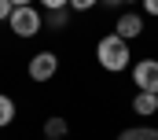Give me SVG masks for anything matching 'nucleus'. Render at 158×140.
<instances>
[{
  "mask_svg": "<svg viewBox=\"0 0 158 140\" xmlns=\"http://www.w3.org/2000/svg\"><path fill=\"white\" fill-rule=\"evenodd\" d=\"M96 59H99V67H103V70H110V74H121V70L132 63L129 41H121L118 33H107L99 44H96Z\"/></svg>",
  "mask_w": 158,
  "mask_h": 140,
  "instance_id": "obj_1",
  "label": "nucleus"
},
{
  "mask_svg": "<svg viewBox=\"0 0 158 140\" xmlns=\"http://www.w3.org/2000/svg\"><path fill=\"white\" fill-rule=\"evenodd\" d=\"M7 26H11L15 37H37L40 30H44V19H40L33 7H15L11 19H7Z\"/></svg>",
  "mask_w": 158,
  "mask_h": 140,
  "instance_id": "obj_2",
  "label": "nucleus"
},
{
  "mask_svg": "<svg viewBox=\"0 0 158 140\" xmlns=\"http://www.w3.org/2000/svg\"><path fill=\"white\" fill-rule=\"evenodd\" d=\"M59 74V55L55 52H37L30 59V81H52Z\"/></svg>",
  "mask_w": 158,
  "mask_h": 140,
  "instance_id": "obj_3",
  "label": "nucleus"
},
{
  "mask_svg": "<svg viewBox=\"0 0 158 140\" xmlns=\"http://www.w3.org/2000/svg\"><path fill=\"white\" fill-rule=\"evenodd\" d=\"M136 92H158V59H140L132 67Z\"/></svg>",
  "mask_w": 158,
  "mask_h": 140,
  "instance_id": "obj_4",
  "label": "nucleus"
},
{
  "mask_svg": "<svg viewBox=\"0 0 158 140\" xmlns=\"http://www.w3.org/2000/svg\"><path fill=\"white\" fill-rule=\"evenodd\" d=\"M114 33H118L121 41L140 37V33H143V19H140V15H132V11H125V15L118 19V30H114Z\"/></svg>",
  "mask_w": 158,
  "mask_h": 140,
  "instance_id": "obj_5",
  "label": "nucleus"
},
{
  "mask_svg": "<svg viewBox=\"0 0 158 140\" xmlns=\"http://www.w3.org/2000/svg\"><path fill=\"white\" fill-rule=\"evenodd\" d=\"M132 111H136L140 118L158 114V92H136V96H132Z\"/></svg>",
  "mask_w": 158,
  "mask_h": 140,
  "instance_id": "obj_6",
  "label": "nucleus"
},
{
  "mask_svg": "<svg viewBox=\"0 0 158 140\" xmlns=\"http://www.w3.org/2000/svg\"><path fill=\"white\" fill-rule=\"evenodd\" d=\"M118 140H158L155 125H132V129H121Z\"/></svg>",
  "mask_w": 158,
  "mask_h": 140,
  "instance_id": "obj_7",
  "label": "nucleus"
},
{
  "mask_svg": "<svg viewBox=\"0 0 158 140\" xmlns=\"http://www.w3.org/2000/svg\"><path fill=\"white\" fill-rule=\"evenodd\" d=\"M66 133H70L66 118H59V114H55V118H48V122H44V137H48V140H66Z\"/></svg>",
  "mask_w": 158,
  "mask_h": 140,
  "instance_id": "obj_8",
  "label": "nucleus"
},
{
  "mask_svg": "<svg viewBox=\"0 0 158 140\" xmlns=\"http://www.w3.org/2000/svg\"><path fill=\"white\" fill-rule=\"evenodd\" d=\"M11 122H15V100L0 92V129H4V125H11Z\"/></svg>",
  "mask_w": 158,
  "mask_h": 140,
  "instance_id": "obj_9",
  "label": "nucleus"
},
{
  "mask_svg": "<svg viewBox=\"0 0 158 140\" xmlns=\"http://www.w3.org/2000/svg\"><path fill=\"white\" fill-rule=\"evenodd\" d=\"M66 22H70V11H66V7H59V11H48V15H44V26H52V30H63Z\"/></svg>",
  "mask_w": 158,
  "mask_h": 140,
  "instance_id": "obj_10",
  "label": "nucleus"
},
{
  "mask_svg": "<svg viewBox=\"0 0 158 140\" xmlns=\"http://www.w3.org/2000/svg\"><path fill=\"white\" fill-rule=\"evenodd\" d=\"M11 11H15V4H11V0H0V22H7Z\"/></svg>",
  "mask_w": 158,
  "mask_h": 140,
  "instance_id": "obj_11",
  "label": "nucleus"
},
{
  "mask_svg": "<svg viewBox=\"0 0 158 140\" xmlns=\"http://www.w3.org/2000/svg\"><path fill=\"white\" fill-rule=\"evenodd\" d=\"M96 4H99V0H70L74 11H88V7H96Z\"/></svg>",
  "mask_w": 158,
  "mask_h": 140,
  "instance_id": "obj_12",
  "label": "nucleus"
},
{
  "mask_svg": "<svg viewBox=\"0 0 158 140\" xmlns=\"http://www.w3.org/2000/svg\"><path fill=\"white\" fill-rule=\"evenodd\" d=\"M48 11H59V7H70V0H40Z\"/></svg>",
  "mask_w": 158,
  "mask_h": 140,
  "instance_id": "obj_13",
  "label": "nucleus"
},
{
  "mask_svg": "<svg viewBox=\"0 0 158 140\" xmlns=\"http://www.w3.org/2000/svg\"><path fill=\"white\" fill-rule=\"evenodd\" d=\"M140 4H143L147 15H155V19H158V0H140Z\"/></svg>",
  "mask_w": 158,
  "mask_h": 140,
  "instance_id": "obj_14",
  "label": "nucleus"
},
{
  "mask_svg": "<svg viewBox=\"0 0 158 140\" xmlns=\"http://www.w3.org/2000/svg\"><path fill=\"white\" fill-rule=\"evenodd\" d=\"M15 7H33V0H11Z\"/></svg>",
  "mask_w": 158,
  "mask_h": 140,
  "instance_id": "obj_15",
  "label": "nucleus"
},
{
  "mask_svg": "<svg viewBox=\"0 0 158 140\" xmlns=\"http://www.w3.org/2000/svg\"><path fill=\"white\" fill-rule=\"evenodd\" d=\"M103 4H107V7H114V4H121V0H103Z\"/></svg>",
  "mask_w": 158,
  "mask_h": 140,
  "instance_id": "obj_16",
  "label": "nucleus"
},
{
  "mask_svg": "<svg viewBox=\"0 0 158 140\" xmlns=\"http://www.w3.org/2000/svg\"><path fill=\"white\" fill-rule=\"evenodd\" d=\"M121 4H132V0H121Z\"/></svg>",
  "mask_w": 158,
  "mask_h": 140,
  "instance_id": "obj_17",
  "label": "nucleus"
},
{
  "mask_svg": "<svg viewBox=\"0 0 158 140\" xmlns=\"http://www.w3.org/2000/svg\"><path fill=\"white\" fill-rule=\"evenodd\" d=\"M44 140H48V137H44Z\"/></svg>",
  "mask_w": 158,
  "mask_h": 140,
  "instance_id": "obj_18",
  "label": "nucleus"
}]
</instances>
